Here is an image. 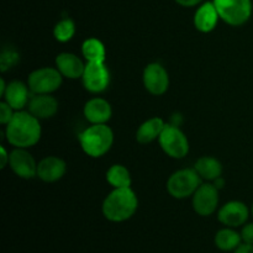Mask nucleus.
Returning a JSON list of instances; mask_svg holds the SVG:
<instances>
[{
  "label": "nucleus",
  "instance_id": "nucleus-1",
  "mask_svg": "<svg viewBox=\"0 0 253 253\" xmlns=\"http://www.w3.org/2000/svg\"><path fill=\"white\" fill-rule=\"evenodd\" d=\"M42 135L40 120L30 111H16L5 126V136L14 148H30L36 145Z\"/></svg>",
  "mask_w": 253,
  "mask_h": 253
},
{
  "label": "nucleus",
  "instance_id": "nucleus-2",
  "mask_svg": "<svg viewBox=\"0 0 253 253\" xmlns=\"http://www.w3.org/2000/svg\"><path fill=\"white\" fill-rule=\"evenodd\" d=\"M137 208V195L131 188H115L104 199L101 211L109 221L124 222L135 215Z\"/></svg>",
  "mask_w": 253,
  "mask_h": 253
},
{
  "label": "nucleus",
  "instance_id": "nucleus-3",
  "mask_svg": "<svg viewBox=\"0 0 253 253\" xmlns=\"http://www.w3.org/2000/svg\"><path fill=\"white\" fill-rule=\"evenodd\" d=\"M113 143L114 132L106 124L90 125L79 135V145L89 157H103L111 150Z\"/></svg>",
  "mask_w": 253,
  "mask_h": 253
},
{
  "label": "nucleus",
  "instance_id": "nucleus-4",
  "mask_svg": "<svg viewBox=\"0 0 253 253\" xmlns=\"http://www.w3.org/2000/svg\"><path fill=\"white\" fill-rule=\"evenodd\" d=\"M202 178L194 168H184L173 173L167 180V192L174 199L182 200L193 197L203 184Z\"/></svg>",
  "mask_w": 253,
  "mask_h": 253
},
{
  "label": "nucleus",
  "instance_id": "nucleus-5",
  "mask_svg": "<svg viewBox=\"0 0 253 253\" xmlns=\"http://www.w3.org/2000/svg\"><path fill=\"white\" fill-rule=\"evenodd\" d=\"M220 20L230 26L246 24L252 15V0H212Z\"/></svg>",
  "mask_w": 253,
  "mask_h": 253
},
{
  "label": "nucleus",
  "instance_id": "nucleus-6",
  "mask_svg": "<svg viewBox=\"0 0 253 253\" xmlns=\"http://www.w3.org/2000/svg\"><path fill=\"white\" fill-rule=\"evenodd\" d=\"M163 152L170 158L182 160L189 153V141L177 125L167 124L158 138Z\"/></svg>",
  "mask_w": 253,
  "mask_h": 253
},
{
  "label": "nucleus",
  "instance_id": "nucleus-7",
  "mask_svg": "<svg viewBox=\"0 0 253 253\" xmlns=\"http://www.w3.org/2000/svg\"><path fill=\"white\" fill-rule=\"evenodd\" d=\"M63 76L56 67H42L31 72L27 85L32 94H52L62 85Z\"/></svg>",
  "mask_w": 253,
  "mask_h": 253
},
{
  "label": "nucleus",
  "instance_id": "nucleus-8",
  "mask_svg": "<svg viewBox=\"0 0 253 253\" xmlns=\"http://www.w3.org/2000/svg\"><path fill=\"white\" fill-rule=\"evenodd\" d=\"M82 83L85 90L91 94H100L106 90L110 83V72L105 62H90L86 63Z\"/></svg>",
  "mask_w": 253,
  "mask_h": 253
},
{
  "label": "nucleus",
  "instance_id": "nucleus-9",
  "mask_svg": "<svg viewBox=\"0 0 253 253\" xmlns=\"http://www.w3.org/2000/svg\"><path fill=\"white\" fill-rule=\"evenodd\" d=\"M194 211L200 216H210L217 210L219 189L212 183H203L192 197Z\"/></svg>",
  "mask_w": 253,
  "mask_h": 253
},
{
  "label": "nucleus",
  "instance_id": "nucleus-10",
  "mask_svg": "<svg viewBox=\"0 0 253 253\" xmlns=\"http://www.w3.org/2000/svg\"><path fill=\"white\" fill-rule=\"evenodd\" d=\"M142 81L145 89L152 95H163L169 88V74L167 69L157 62L145 67Z\"/></svg>",
  "mask_w": 253,
  "mask_h": 253
},
{
  "label": "nucleus",
  "instance_id": "nucleus-11",
  "mask_svg": "<svg viewBox=\"0 0 253 253\" xmlns=\"http://www.w3.org/2000/svg\"><path fill=\"white\" fill-rule=\"evenodd\" d=\"M37 165L34 156L26 148H14L10 153L9 166L12 172L22 179L37 177Z\"/></svg>",
  "mask_w": 253,
  "mask_h": 253
},
{
  "label": "nucleus",
  "instance_id": "nucleus-12",
  "mask_svg": "<svg viewBox=\"0 0 253 253\" xmlns=\"http://www.w3.org/2000/svg\"><path fill=\"white\" fill-rule=\"evenodd\" d=\"M250 216V210L245 203L239 200H232L222 205L217 211V219L226 227H239L247 222Z\"/></svg>",
  "mask_w": 253,
  "mask_h": 253
},
{
  "label": "nucleus",
  "instance_id": "nucleus-13",
  "mask_svg": "<svg viewBox=\"0 0 253 253\" xmlns=\"http://www.w3.org/2000/svg\"><path fill=\"white\" fill-rule=\"evenodd\" d=\"M58 106V101L51 94H34L27 105V111L39 120H47L56 115Z\"/></svg>",
  "mask_w": 253,
  "mask_h": 253
},
{
  "label": "nucleus",
  "instance_id": "nucleus-14",
  "mask_svg": "<svg viewBox=\"0 0 253 253\" xmlns=\"http://www.w3.org/2000/svg\"><path fill=\"white\" fill-rule=\"evenodd\" d=\"M66 172V162L57 156L42 158L37 165V177L44 183H54L62 179Z\"/></svg>",
  "mask_w": 253,
  "mask_h": 253
},
{
  "label": "nucleus",
  "instance_id": "nucleus-15",
  "mask_svg": "<svg viewBox=\"0 0 253 253\" xmlns=\"http://www.w3.org/2000/svg\"><path fill=\"white\" fill-rule=\"evenodd\" d=\"M83 114L85 120L91 125L106 124L113 116V108L108 100L96 96L86 101L83 108Z\"/></svg>",
  "mask_w": 253,
  "mask_h": 253
},
{
  "label": "nucleus",
  "instance_id": "nucleus-16",
  "mask_svg": "<svg viewBox=\"0 0 253 253\" xmlns=\"http://www.w3.org/2000/svg\"><path fill=\"white\" fill-rule=\"evenodd\" d=\"M30 91L31 90H30L29 85L25 84L24 82L12 81L7 84L2 99L15 111H21L29 105V101L31 99Z\"/></svg>",
  "mask_w": 253,
  "mask_h": 253
},
{
  "label": "nucleus",
  "instance_id": "nucleus-17",
  "mask_svg": "<svg viewBox=\"0 0 253 253\" xmlns=\"http://www.w3.org/2000/svg\"><path fill=\"white\" fill-rule=\"evenodd\" d=\"M56 68L61 72L63 78L82 79L86 63H84L77 54L71 52H62L56 57Z\"/></svg>",
  "mask_w": 253,
  "mask_h": 253
},
{
  "label": "nucleus",
  "instance_id": "nucleus-18",
  "mask_svg": "<svg viewBox=\"0 0 253 253\" xmlns=\"http://www.w3.org/2000/svg\"><path fill=\"white\" fill-rule=\"evenodd\" d=\"M219 20L220 16L217 14L214 2L207 1L199 5L194 14L193 22L198 31L203 32V34H209V32L214 31Z\"/></svg>",
  "mask_w": 253,
  "mask_h": 253
},
{
  "label": "nucleus",
  "instance_id": "nucleus-19",
  "mask_svg": "<svg viewBox=\"0 0 253 253\" xmlns=\"http://www.w3.org/2000/svg\"><path fill=\"white\" fill-rule=\"evenodd\" d=\"M167 124L165 123L162 118H151L146 120L140 125V127L136 131V140L141 145H147V143L153 142L155 140L160 138L163 128L166 127Z\"/></svg>",
  "mask_w": 253,
  "mask_h": 253
},
{
  "label": "nucleus",
  "instance_id": "nucleus-20",
  "mask_svg": "<svg viewBox=\"0 0 253 253\" xmlns=\"http://www.w3.org/2000/svg\"><path fill=\"white\" fill-rule=\"evenodd\" d=\"M194 169L205 182L212 183L222 175V165L217 158L211 156H204L200 157L195 162Z\"/></svg>",
  "mask_w": 253,
  "mask_h": 253
},
{
  "label": "nucleus",
  "instance_id": "nucleus-21",
  "mask_svg": "<svg viewBox=\"0 0 253 253\" xmlns=\"http://www.w3.org/2000/svg\"><path fill=\"white\" fill-rule=\"evenodd\" d=\"M214 242L215 246L221 251H235L241 245L242 237L241 234L232 230V227H225L216 232Z\"/></svg>",
  "mask_w": 253,
  "mask_h": 253
},
{
  "label": "nucleus",
  "instance_id": "nucleus-22",
  "mask_svg": "<svg viewBox=\"0 0 253 253\" xmlns=\"http://www.w3.org/2000/svg\"><path fill=\"white\" fill-rule=\"evenodd\" d=\"M82 54L86 63L90 62H105L106 49L103 42L98 39H86L82 44Z\"/></svg>",
  "mask_w": 253,
  "mask_h": 253
},
{
  "label": "nucleus",
  "instance_id": "nucleus-23",
  "mask_svg": "<svg viewBox=\"0 0 253 253\" xmlns=\"http://www.w3.org/2000/svg\"><path fill=\"white\" fill-rule=\"evenodd\" d=\"M106 182L115 188H131L132 178L131 173L125 166L113 165L106 172Z\"/></svg>",
  "mask_w": 253,
  "mask_h": 253
},
{
  "label": "nucleus",
  "instance_id": "nucleus-24",
  "mask_svg": "<svg viewBox=\"0 0 253 253\" xmlns=\"http://www.w3.org/2000/svg\"><path fill=\"white\" fill-rule=\"evenodd\" d=\"M76 35V24L72 19H63L56 24L53 29V36L56 41L61 43L71 41Z\"/></svg>",
  "mask_w": 253,
  "mask_h": 253
},
{
  "label": "nucleus",
  "instance_id": "nucleus-25",
  "mask_svg": "<svg viewBox=\"0 0 253 253\" xmlns=\"http://www.w3.org/2000/svg\"><path fill=\"white\" fill-rule=\"evenodd\" d=\"M20 61V54L16 49L14 48H5L2 49L1 56H0V69L1 72H6L7 69H11L12 67L16 66Z\"/></svg>",
  "mask_w": 253,
  "mask_h": 253
},
{
  "label": "nucleus",
  "instance_id": "nucleus-26",
  "mask_svg": "<svg viewBox=\"0 0 253 253\" xmlns=\"http://www.w3.org/2000/svg\"><path fill=\"white\" fill-rule=\"evenodd\" d=\"M15 113H16V111H15L9 104L5 103V101L2 100L1 103H0V123H1V125L6 126L7 124L11 121V119L14 118Z\"/></svg>",
  "mask_w": 253,
  "mask_h": 253
},
{
  "label": "nucleus",
  "instance_id": "nucleus-27",
  "mask_svg": "<svg viewBox=\"0 0 253 253\" xmlns=\"http://www.w3.org/2000/svg\"><path fill=\"white\" fill-rule=\"evenodd\" d=\"M241 237H242V242L253 245V222H251V224H246L244 227H242Z\"/></svg>",
  "mask_w": 253,
  "mask_h": 253
},
{
  "label": "nucleus",
  "instance_id": "nucleus-28",
  "mask_svg": "<svg viewBox=\"0 0 253 253\" xmlns=\"http://www.w3.org/2000/svg\"><path fill=\"white\" fill-rule=\"evenodd\" d=\"M9 161H10V153L6 152L4 146L0 147V167L5 168L7 165H9Z\"/></svg>",
  "mask_w": 253,
  "mask_h": 253
},
{
  "label": "nucleus",
  "instance_id": "nucleus-29",
  "mask_svg": "<svg viewBox=\"0 0 253 253\" xmlns=\"http://www.w3.org/2000/svg\"><path fill=\"white\" fill-rule=\"evenodd\" d=\"M178 5L180 6H184V7H193V6H197V5L202 4L203 0H174Z\"/></svg>",
  "mask_w": 253,
  "mask_h": 253
},
{
  "label": "nucleus",
  "instance_id": "nucleus-30",
  "mask_svg": "<svg viewBox=\"0 0 253 253\" xmlns=\"http://www.w3.org/2000/svg\"><path fill=\"white\" fill-rule=\"evenodd\" d=\"M234 253H253V245L245 244L244 242L235 250Z\"/></svg>",
  "mask_w": 253,
  "mask_h": 253
},
{
  "label": "nucleus",
  "instance_id": "nucleus-31",
  "mask_svg": "<svg viewBox=\"0 0 253 253\" xmlns=\"http://www.w3.org/2000/svg\"><path fill=\"white\" fill-rule=\"evenodd\" d=\"M212 184L215 185V187L217 188V189H222V188H224V185H225V179L222 177H220V178H217L216 180H214V182H212Z\"/></svg>",
  "mask_w": 253,
  "mask_h": 253
},
{
  "label": "nucleus",
  "instance_id": "nucleus-32",
  "mask_svg": "<svg viewBox=\"0 0 253 253\" xmlns=\"http://www.w3.org/2000/svg\"><path fill=\"white\" fill-rule=\"evenodd\" d=\"M6 86H7V84L5 83V81H4V78H1L0 79V95H4V93H5V89H6Z\"/></svg>",
  "mask_w": 253,
  "mask_h": 253
},
{
  "label": "nucleus",
  "instance_id": "nucleus-33",
  "mask_svg": "<svg viewBox=\"0 0 253 253\" xmlns=\"http://www.w3.org/2000/svg\"><path fill=\"white\" fill-rule=\"evenodd\" d=\"M252 215H253V205H252Z\"/></svg>",
  "mask_w": 253,
  "mask_h": 253
}]
</instances>
